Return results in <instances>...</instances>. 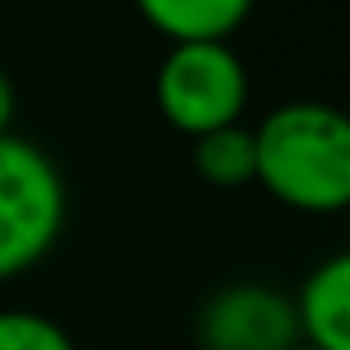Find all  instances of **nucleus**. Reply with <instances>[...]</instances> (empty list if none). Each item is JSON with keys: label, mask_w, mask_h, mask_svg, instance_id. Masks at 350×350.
<instances>
[{"label": "nucleus", "mask_w": 350, "mask_h": 350, "mask_svg": "<svg viewBox=\"0 0 350 350\" xmlns=\"http://www.w3.org/2000/svg\"><path fill=\"white\" fill-rule=\"evenodd\" d=\"M297 337L315 350H350V257L333 253L293 297Z\"/></svg>", "instance_id": "39448f33"}, {"label": "nucleus", "mask_w": 350, "mask_h": 350, "mask_svg": "<svg viewBox=\"0 0 350 350\" xmlns=\"http://www.w3.org/2000/svg\"><path fill=\"white\" fill-rule=\"evenodd\" d=\"M151 31L169 44L182 40H231L257 0H133Z\"/></svg>", "instance_id": "423d86ee"}, {"label": "nucleus", "mask_w": 350, "mask_h": 350, "mask_svg": "<svg viewBox=\"0 0 350 350\" xmlns=\"http://www.w3.org/2000/svg\"><path fill=\"white\" fill-rule=\"evenodd\" d=\"M0 350H76L71 333L40 310H0Z\"/></svg>", "instance_id": "6e6552de"}, {"label": "nucleus", "mask_w": 350, "mask_h": 350, "mask_svg": "<svg viewBox=\"0 0 350 350\" xmlns=\"http://www.w3.org/2000/svg\"><path fill=\"white\" fill-rule=\"evenodd\" d=\"M14 85H9V76L0 71V133H9V124H14Z\"/></svg>", "instance_id": "1a4fd4ad"}, {"label": "nucleus", "mask_w": 350, "mask_h": 350, "mask_svg": "<svg viewBox=\"0 0 350 350\" xmlns=\"http://www.w3.org/2000/svg\"><path fill=\"white\" fill-rule=\"evenodd\" d=\"M297 315L293 297L262 280L222 284L196 310V346L200 350H288L297 346Z\"/></svg>", "instance_id": "20e7f679"}, {"label": "nucleus", "mask_w": 350, "mask_h": 350, "mask_svg": "<svg viewBox=\"0 0 350 350\" xmlns=\"http://www.w3.org/2000/svg\"><path fill=\"white\" fill-rule=\"evenodd\" d=\"M253 182L297 213L350 204V124L328 103H284L253 129Z\"/></svg>", "instance_id": "f257e3e1"}, {"label": "nucleus", "mask_w": 350, "mask_h": 350, "mask_svg": "<svg viewBox=\"0 0 350 350\" xmlns=\"http://www.w3.org/2000/svg\"><path fill=\"white\" fill-rule=\"evenodd\" d=\"M67 226V182L36 142L0 133V280L49 257Z\"/></svg>", "instance_id": "f03ea898"}, {"label": "nucleus", "mask_w": 350, "mask_h": 350, "mask_svg": "<svg viewBox=\"0 0 350 350\" xmlns=\"http://www.w3.org/2000/svg\"><path fill=\"white\" fill-rule=\"evenodd\" d=\"M155 107L164 124L200 137L239 124L248 107V67L231 40H182L169 44L155 71Z\"/></svg>", "instance_id": "7ed1b4c3"}, {"label": "nucleus", "mask_w": 350, "mask_h": 350, "mask_svg": "<svg viewBox=\"0 0 350 350\" xmlns=\"http://www.w3.org/2000/svg\"><path fill=\"white\" fill-rule=\"evenodd\" d=\"M288 350H315V346H306V342H297V346H288Z\"/></svg>", "instance_id": "9d476101"}, {"label": "nucleus", "mask_w": 350, "mask_h": 350, "mask_svg": "<svg viewBox=\"0 0 350 350\" xmlns=\"http://www.w3.org/2000/svg\"><path fill=\"white\" fill-rule=\"evenodd\" d=\"M191 169L200 182L217 191H235L253 182V129L226 124L213 133L191 137Z\"/></svg>", "instance_id": "0eeeda50"}]
</instances>
